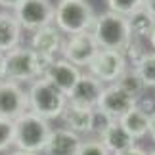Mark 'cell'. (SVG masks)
Here are the masks:
<instances>
[{
	"label": "cell",
	"mask_w": 155,
	"mask_h": 155,
	"mask_svg": "<svg viewBox=\"0 0 155 155\" xmlns=\"http://www.w3.org/2000/svg\"><path fill=\"white\" fill-rule=\"evenodd\" d=\"M90 33L96 44L100 46V50H115V52H123L127 48L130 37H132L127 17L113 14L109 10L96 15V21H94Z\"/></svg>",
	"instance_id": "obj_4"
},
{
	"label": "cell",
	"mask_w": 155,
	"mask_h": 155,
	"mask_svg": "<svg viewBox=\"0 0 155 155\" xmlns=\"http://www.w3.org/2000/svg\"><path fill=\"white\" fill-rule=\"evenodd\" d=\"M98 140L102 142L104 147H105V150L109 151L111 155H115V153L127 150V147H130V146H134L132 136H130L127 130L121 127V123H119V121L113 123L111 127L102 134V138H98Z\"/></svg>",
	"instance_id": "obj_17"
},
{
	"label": "cell",
	"mask_w": 155,
	"mask_h": 155,
	"mask_svg": "<svg viewBox=\"0 0 155 155\" xmlns=\"http://www.w3.org/2000/svg\"><path fill=\"white\" fill-rule=\"evenodd\" d=\"M142 8L155 19V0H144V6H142Z\"/></svg>",
	"instance_id": "obj_28"
},
{
	"label": "cell",
	"mask_w": 155,
	"mask_h": 155,
	"mask_svg": "<svg viewBox=\"0 0 155 155\" xmlns=\"http://www.w3.org/2000/svg\"><path fill=\"white\" fill-rule=\"evenodd\" d=\"M92 111L94 109H86V107H79V105H71L67 104L61 113L65 128L73 130L75 134H86L90 132V124H92Z\"/></svg>",
	"instance_id": "obj_16"
},
{
	"label": "cell",
	"mask_w": 155,
	"mask_h": 155,
	"mask_svg": "<svg viewBox=\"0 0 155 155\" xmlns=\"http://www.w3.org/2000/svg\"><path fill=\"white\" fill-rule=\"evenodd\" d=\"M61 46H63V35L52 23V25L37 29V31L33 33L31 46H29V48L35 50L37 54H40V56H44V58L56 59V54L61 52Z\"/></svg>",
	"instance_id": "obj_13"
},
{
	"label": "cell",
	"mask_w": 155,
	"mask_h": 155,
	"mask_svg": "<svg viewBox=\"0 0 155 155\" xmlns=\"http://www.w3.org/2000/svg\"><path fill=\"white\" fill-rule=\"evenodd\" d=\"M121 127L127 130V132L132 136V140H140L144 138L146 134H150V115L146 111H142L140 107H134L130 109L124 117L119 119Z\"/></svg>",
	"instance_id": "obj_18"
},
{
	"label": "cell",
	"mask_w": 155,
	"mask_h": 155,
	"mask_svg": "<svg viewBox=\"0 0 155 155\" xmlns=\"http://www.w3.org/2000/svg\"><path fill=\"white\" fill-rule=\"evenodd\" d=\"M82 144V138L69 128H56L52 130L48 144L44 147L46 155H77Z\"/></svg>",
	"instance_id": "obj_14"
},
{
	"label": "cell",
	"mask_w": 155,
	"mask_h": 155,
	"mask_svg": "<svg viewBox=\"0 0 155 155\" xmlns=\"http://www.w3.org/2000/svg\"><path fill=\"white\" fill-rule=\"evenodd\" d=\"M136 107V100L130 98L127 92H123L117 84H107L104 88L102 96L96 109L104 111L105 115H109L113 121H119L121 117H124L130 109Z\"/></svg>",
	"instance_id": "obj_10"
},
{
	"label": "cell",
	"mask_w": 155,
	"mask_h": 155,
	"mask_svg": "<svg viewBox=\"0 0 155 155\" xmlns=\"http://www.w3.org/2000/svg\"><path fill=\"white\" fill-rule=\"evenodd\" d=\"M81 69L75 67L73 63L65 61L63 58L59 59H54V61L50 63V67L46 69L44 73V79L50 82V84H54L58 88L61 94H65V96H69L71 90L75 88V84L79 82L81 79Z\"/></svg>",
	"instance_id": "obj_12"
},
{
	"label": "cell",
	"mask_w": 155,
	"mask_h": 155,
	"mask_svg": "<svg viewBox=\"0 0 155 155\" xmlns=\"http://www.w3.org/2000/svg\"><path fill=\"white\" fill-rule=\"evenodd\" d=\"M21 25L12 12H0V52L8 54L21 42Z\"/></svg>",
	"instance_id": "obj_15"
},
{
	"label": "cell",
	"mask_w": 155,
	"mask_h": 155,
	"mask_svg": "<svg viewBox=\"0 0 155 155\" xmlns=\"http://www.w3.org/2000/svg\"><path fill=\"white\" fill-rule=\"evenodd\" d=\"M147 155H155V150H153V151H151V153H147Z\"/></svg>",
	"instance_id": "obj_33"
},
{
	"label": "cell",
	"mask_w": 155,
	"mask_h": 155,
	"mask_svg": "<svg viewBox=\"0 0 155 155\" xmlns=\"http://www.w3.org/2000/svg\"><path fill=\"white\" fill-rule=\"evenodd\" d=\"M115 84L121 88L123 92H127L130 98H134V100L142 98V94H144V90H146V84L142 82L140 75L136 73L134 67H127V69H124V73L119 77V81L115 82Z\"/></svg>",
	"instance_id": "obj_20"
},
{
	"label": "cell",
	"mask_w": 155,
	"mask_h": 155,
	"mask_svg": "<svg viewBox=\"0 0 155 155\" xmlns=\"http://www.w3.org/2000/svg\"><path fill=\"white\" fill-rule=\"evenodd\" d=\"M100 52V46L96 44L92 33H79V35H71V37L63 38L61 46V58L65 61L73 63L75 67H88L90 61L96 58V54Z\"/></svg>",
	"instance_id": "obj_7"
},
{
	"label": "cell",
	"mask_w": 155,
	"mask_h": 155,
	"mask_svg": "<svg viewBox=\"0 0 155 155\" xmlns=\"http://www.w3.org/2000/svg\"><path fill=\"white\" fill-rule=\"evenodd\" d=\"M104 88H105L104 82H100L96 77H92L90 73L81 75L79 82L75 84V88L67 96V104L86 107V109H96Z\"/></svg>",
	"instance_id": "obj_11"
},
{
	"label": "cell",
	"mask_w": 155,
	"mask_h": 155,
	"mask_svg": "<svg viewBox=\"0 0 155 155\" xmlns=\"http://www.w3.org/2000/svg\"><path fill=\"white\" fill-rule=\"evenodd\" d=\"M115 155H147L142 147H138V146H130V147H127V150H123V151H119V153H115Z\"/></svg>",
	"instance_id": "obj_26"
},
{
	"label": "cell",
	"mask_w": 155,
	"mask_h": 155,
	"mask_svg": "<svg viewBox=\"0 0 155 155\" xmlns=\"http://www.w3.org/2000/svg\"><path fill=\"white\" fill-rule=\"evenodd\" d=\"M27 98H29V111L46 119L48 123L52 119L61 117L65 105H67V96L61 94L54 84H50L44 77L31 82L27 90Z\"/></svg>",
	"instance_id": "obj_5"
},
{
	"label": "cell",
	"mask_w": 155,
	"mask_h": 155,
	"mask_svg": "<svg viewBox=\"0 0 155 155\" xmlns=\"http://www.w3.org/2000/svg\"><path fill=\"white\" fill-rule=\"evenodd\" d=\"M54 59L44 58L31 48L17 46L6 54V79L14 82H33L44 77Z\"/></svg>",
	"instance_id": "obj_2"
},
{
	"label": "cell",
	"mask_w": 155,
	"mask_h": 155,
	"mask_svg": "<svg viewBox=\"0 0 155 155\" xmlns=\"http://www.w3.org/2000/svg\"><path fill=\"white\" fill-rule=\"evenodd\" d=\"M150 134H151V138L155 140V111L150 115Z\"/></svg>",
	"instance_id": "obj_30"
},
{
	"label": "cell",
	"mask_w": 155,
	"mask_h": 155,
	"mask_svg": "<svg viewBox=\"0 0 155 155\" xmlns=\"http://www.w3.org/2000/svg\"><path fill=\"white\" fill-rule=\"evenodd\" d=\"M25 111H29L27 90L19 82L8 79L0 81V117L15 121Z\"/></svg>",
	"instance_id": "obj_9"
},
{
	"label": "cell",
	"mask_w": 155,
	"mask_h": 155,
	"mask_svg": "<svg viewBox=\"0 0 155 155\" xmlns=\"http://www.w3.org/2000/svg\"><path fill=\"white\" fill-rule=\"evenodd\" d=\"M50 134V123L33 111H25L14 121V146L19 151L42 153Z\"/></svg>",
	"instance_id": "obj_3"
},
{
	"label": "cell",
	"mask_w": 155,
	"mask_h": 155,
	"mask_svg": "<svg viewBox=\"0 0 155 155\" xmlns=\"http://www.w3.org/2000/svg\"><path fill=\"white\" fill-rule=\"evenodd\" d=\"M14 15L21 29L35 33L54 23V4L52 0H23L14 10Z\"/></svg>",
	"instance_id": "obj_6"
},
{
	"label": "cell",
	"mask_w": 155,
	"mask_h": 155,
	"mask_svg": "<svg viewBox=\"0 0 155 155\" xmlns=\"http://www.w3.org/2000/svg\"><path fill=\"white\" fill-rule=\"evenodd\" d=\"M77 155H111V153L105 150L104 144H102L98 138H94V140L82 142L81 147H79V153H77Z\"/></svg>",
	"instance_id": "obj_25"
},
{
	"label": "cell",
	"mask_w": 155,
	"mask_h": 155,
	"mask_svg": "<svg viewBox=\"0 0 155 155\" xmlns=\"http://www.w3.org/2000/svg\"><path fill=\"white\" fill-rule=\"evenodd\" d=\"M127 21H128V27H130V35L136 38H144V40L150 38V35L155 27V19L144 8H140L134 14H130L127 17Z\"/></svg>",
	"instance_id": "obj_19"
},
{
	"label": "cell",
	"mask_w": 155,
	"mask_h": 155,
	"mask_svg": "<svg viewBox=\"0 0 155 155\" xmlns=\"http://www.w3.org/2000/svg\"><path fill=\"white\" fill-rule=\"evenodd\" d=\"M96 21V12L88 0H59L54 4V25L61 35H79L90 31Z\"/></svg>",
	"instance_id": "obj_1"
},
{
	"label": "cell",
	"mask_w": 155,
	"mask_h": 155,
	"mask_svg": "<svg viewBox=\"0 0 155 155\" xmlns=\"http://www.w3.org/2000/svg\"><path fill=\"white\" fill-rule=\"evenodd\" d=\"M136 69V73L140 75L142 82L146 84V88H155V52H147L144 58L140 59L136 65H132Z\"/></svg>",
	"instance_id": "obj_21"
},
{
	"label": "cell",
	"mask_w": 155,
	"mask_h": 155,
	"mask_svg": "<svg viewBox=\"0 0 155 155\" xmlns=\"http://www.w3.org/2000/svg\"><path fill=\"white\" fill-rule=\"evenodd\" d=\"M127 67H128V63H127V58H124L123 52L100 50L96 54V58L88 65V73L92 77H96L104 84L105 82L107 84H115Z\"/></svg>",
	"instance_id": "obj_8"
},
{
	"label": "cell",
	"mask_w": 155,
	"mask_h": 155,
	"mask_svg": "<svg viewBox=\"0 0 155 155\" xmlns=\"http://www.w3.org/2000/svg\"><path fill=\"white\" fill-rule=\"evenodd\" d=\"M113 123H115V121H113L109 115H105V113H104V111H100V109H94V111H92L90 132H92V134H96L98 138H102V134L111 127Z\"/></svg>",
	"instance_id": "obj_23"
},
{
	"label": "cell",
	"mask_w": 155,
	"mask_h": 155,
	"mask_svg": "<svg viewBox=\"0 0 155 155\" xmlns=\"http://www.w3.org/2000/svg\"><path fill=\"white\" fill-rule=\"evenodd\" d=\"M14 146V121L0 117V151Z\"/></svg>",
	"instance_id": "obj_24"
},
{
	"label": "cell",
	"mask_w": 155,
	"mask_h": 155,
	"mask_svg": "<svg viewBox=\"0 0 155 155\" xmlns=\"http://www.w3.org/2000/svg\"><path fill=\"white\" fill-rule=\"evenodd\" d=\"M147 40H150V46H151V50L155 52V27H153V31H151V35H150V38H147Z\"/></svg>",
	"instance_id": "obj_31"
},
{
	"label": "cell",
	"mask_w": 155,
	"mask_h": 155,
	"mask_svg": "<svg viewBox=\"0 0 155 155\" xmlns=\"http://www.w3.org/2000/svg\"><path fill=\"white\" fill-rule=\"evenodd\" d=\"M105 4L107 10L113 12V14L128 17L130 14H134L136 10H140L144 6V0H105Z\"/></svg>",
	"instance_id": "obj_22"
},
{
	"label": "cell",
	"mask_w": 155,
	"mask_h": 155,
	"mask_svg": "<svg viewBox=\"0 0 155 155\" xmlns=\"http://www.w3.org/2000/svg\"><path fill=\"white\" fill-rule=\"evenodd\" d=\"M21 2H23V0H0V6H2L6 12H14Z\"/></svg>",
	"instance_id": "obj_27"
},
{
	"label": "cell",
	"mask_w": 155,
	"mask_h": 155,
	"mask_svg": "<svg viewBox=\"0 0 155 155\" xmlns=\"http://www.w3.org/2000/svg\"><path fill=\"white\" fill-rule=\"evenodd\" d=\"M6 79V54L0 52V81Z\"/></svg>",
	"instance_id": "obj_29"
},
{
	"label": "cell",
	"mask_w": 155,
	"mask_h": 155,
	"mask_svg": "<svg viewBox=\"0 0 155 155\" xmlns=\"http://www.w3.org/2000/svg\"><path fill=\"white\" fill-rule=\"evenodd\" d=\"M10 155H40V153H29V151H19V150H15L14 153H10Z\"/></svg>",
	"instance_id": "obj_32"
}]
</instances>
